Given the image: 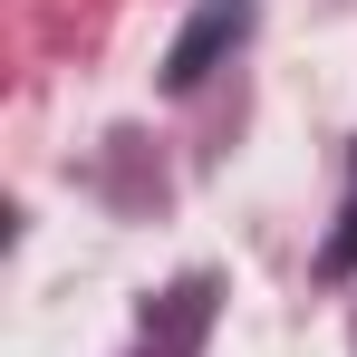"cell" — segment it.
<instances>
[{
    "label": "cell",
    "mask_w": 357,
    "mask_h": 357,
    "mask_svg": "<svg viewBox=\"0 0 357 357\" xmlns=\"http://www.w3.org/2000/svg\"><path fill=\"white\" fill-rule=\"evenodd\" d=\"M241 20H251V0H203V10L183 20V39L165 49V87H174V97L213 77V59H222V49L241 39Z\"/></svg>",
    "instance_id": "6da1fadb"
},
{
    "label": "cell",
    "mask_w": 357,
    "mask_h": 357,
    "mask_svg": "<svg viewBox=\"0 0 357 357\" xmlns=\"http://www.w3.org/2000/svg\"><path fill=\"white\" fill-rule=\"evenodd\" d=\"M319 271H328V280H348V271H357V174H348V203H338V232L319 241Z\"/></svg>",
    "instance_id": "7a4b0ae2"
}]
</instances>
